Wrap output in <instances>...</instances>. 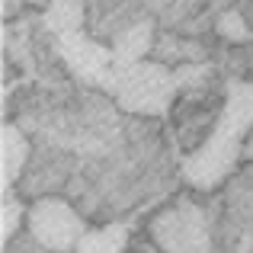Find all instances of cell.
Instances as JSON below:
<instances>
[{"label": "cell", "instance_id": "cell-2", "mask_svg": "<svg viewBox=\"0 0 253 253\" xmlns=\"http://www.w3.org/2000/svg\"><path fill=\"white\" fill-rule=\"evenodd\" d=\"M186 68L173 71L164 61H135V64H116L106 93L119 103V109L135 112V116H164L170 109L176 90L189 81L192 74H199L202 68H189V74H183Z\"/></svg>", "mask_w": 253, "mask_h": 253}, {"label": "cell", "instance_id": "cell-6", "mask_svg": "<svg viewBox=\"0 0 253 253\" xmlns=\"http://www.w3.org/2000/svg\"><path fill=\"white\" fill-rule=\"evenodd\" d=\"M154 45V23L151 19H138L135 26H128L125 32H119L112 51H116V64H135L144 61Z\"/></svg>", "mask_w": 253, "mask_h": 253}, {"label": "cell", "instance_id": "cell-3", "mask_svg": "<svg viewBox=\"0 0 253 253\" xmlns=\"http://www.w3.org/2000/svg\"><path fill=\"white\" fill-rule=\"evenodd\" d=\"M148 237L164 253H209V215L192 199H176L148 218Z\"/></svg>", "mask_w": 253, "mask_h": 253}, {"label": "cell", "instance_id": "cell-10", "mask_svg": "<svg viewBox=\"0 0 253 253\" xmlns=\"http://www.w3.org/2000/svg\"><path fill=\"white\" fill-rule=\"evenodd\" d=\"M218 32H221V39H231V42H247V36H250L247 19H244L237 10L224 13V16L218 19Z\"/></svg>", "mask_w": 253, "mask_h": 253}, {"label": "cell", "instance_id": "cell-4", "mask_svg": "<svg viewBox=\"0 0 253 253\" xmlns=\"http://www.w3.org/2000/svg\"><path fill=\"white\" fill-rule=\"evenodd\" d=\"M26 231L45 253H77L84 237L90 234L77 209L58 196H42L29 205Z\"/></svg>", "mask_w": 253, "mask_h": 253}, {"label": "cell", "instance_id": "cell-5", "mask_svg": "<svg viewBox=\"0 0 253 253\" xmlns=\"http://www.w3.org/2000/svg\"><path fill=\"white\" fill-rule=\"evenodd\" d=\"M29 138L16 122H3L0 128V170H3V196H13V186L29 164Z\"/></svg>", "mask_w": 253, "mask_h": 253}, {"label": "cell", "instance_id": "cell-8", "mask_svg": "<svg viewBox=\"0 0 253 253\" xmlns=\"http://www.w3.org/2000/svg\"><path fill=\"white\" fill-rule=\"evenodd\" d=\"M122 244H125V228L122 224H112L106 231L86 234L77 253H122Z\"/></svg>", "mask_w": 253, "mask_h": 253}, {"label": "cell", "instance_id": "cell-7", "mask_svg": "<svg viewBox=\"0 0 253 253\" xmlns=\"http://www.w3.org/2000/svg\"><path fill=\"white\" fill-rule=\"evenodd\" d=\"M45 26L55 36L81 32L84 29V0H51L48 13H45Z\"/></svg>", "mask_w": 253, "mask_h": 253}, {"label": "cell", "instance_id": "cell-9", "mask_svg": "<svg viewBox=\"0 0 253 253\" xmlns=\"http://www.w3.org/2000/svg\"><path fill=\"white\" fill-rule=\"evenodd\" d=\"M26 215H29V209L16 196H3V205H0V221H3L0 237H3V247H10V241L19 234V228L26 224Z\"/></svg>", "mask_w": 253, "mask_h": 253}, {"label": "cell", "instance_id": "cell-1", "mask_svg": "<svg viewBox=\"0 0 253 253\" xmlns=\"http://www.w3.org/2000/svg\"><path fill=\"white\" fill-rule=\"evenodd\" d=\"M250 135H253V81L231 77V81H224L221 112L215 116L205 138L196 144V151H189L179 164L183 183L199 192L218 189L234 173L237 161L247 154Z\"/></svg>", "mask_w": 253, "mask_h": 253}]
</instances>
